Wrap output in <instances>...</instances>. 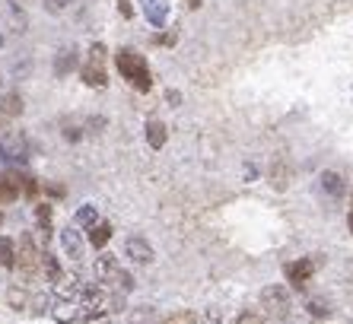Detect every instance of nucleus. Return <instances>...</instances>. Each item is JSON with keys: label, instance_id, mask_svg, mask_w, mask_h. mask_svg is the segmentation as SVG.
I'll return each instance as SVG.
<instances>
[{"label": "nucleus", "instance_id": "obj_5", "mask_svg": "<svg viewBox=\"0 0 353 324\" xmlns=\"http://www.w3.org/2000/svg\"><path fill=\"white\" fill-rule=\"evenodd\" d=\"M261 305L268 315L274 318H287L290 308H293V299H290L287 286H268V290L261 292Z\"/></svg>", "mask_w": 353, "mask_h": 324}, {"label": "nucleus", "instance_id": "obj_6", "mask_svg": "<svg viewBox=\"0 0 353 324\" xmlns=\"http://www.w3.org/2000/svg\"><path fill=\"white\" fill-rule=\"evenodd\" d=\"M140 10H143V17H147V23L153 29H163L169 23V13H172L169 0H140Z\"/></svg>", "mask_w": 353, "mask_h": 324}, {"label": "nucleus", "instance_id": "obj_16", "mask_svg": "<svg viewBox=\"0 0 353 324\" xmlns=\"http://www.w3.org/2000/svg\"><path fill=\"white\" fill-rule=\"evenodd\" d=\"M74 67H77V51L74 48L58 51V57H54V73H58V77H67Z\"/></svg>", "mask_w": 353, "mask_h": 324}, {"label": "nucleus", "instance_id": "obj_13", "mask_svg": "<svg viewBox=\"0 0 353 324\" xmlns=\"http://www.w3.org/2000/svg\"><path fill=\"white\" fill-rule=\"evenodd\" d=\"M165 137H169V134H165V124L159 121V118H150L147 121V143L153 146V150H163Z\"/></svg>", "mask_w": 353, "mask_h": 324}, {"label": "nucleus", "instance_id": "obj_30", "mask_svg": "<svg viewBox=\"0 0 353 324\" xmlns=\"http://www.w3.org/2000/svg\"><path fill=\"white\" fill-rule=\"evenodd\" d=\"M347 226H350V232H353V207H350V216H347Z\"/></svg>", "mask_w": 353, "mask_h": 324}, {"label": "nucleus", "instance_id": "obj_12", "mask_svg": "<svg viewBox=\"0 0 353 324\" xmlns=\"http://www.w3.org/2000/svg\"><path fill=\"white\" fill-rule=\"evenodd\" d=\"M319 188L325 191L328 197H341L347 191V185H344V179L337 175V172H321V179H319Z\"/></svg>", "mask_w": 353, "mask_h": 324}, {"label": "nucleus", "instance_id": "obj_8", "mask_svg": "<svg viewBox=\"0 0 353 324\" xmlns=\"http://www.w3.org/2000/svg\"><path fill=\"white\" fill-rule=\"evenodd\" d=\"M61 248H64L67 258L80 261L83 258V232L77 226H64L61 229Z\"/></svg>", "mask_w": 353, "mask_h": 324}, {"label": "nucleus", "instance_id": "obj_9", "mask_svg": "<svg viewBox=\"0 0 353 324\" xmlns=\"http://www.w3.org/2000/svg\"><path fill=\"white\" fill-rule=\"evenodd\" d=\"M39 252H35V245H32V239H29V235H26L23 242H19V254H17V267L23 270L26 276L32 274L35 267H39Z\"/></svg>", "mask_w": 353, "mask_h": 324}, {"label": "nucleus", "instance_id": "obj_10", "mask_svg": "<svg viewBox=\"0 0 353 324\" xmlns=\"http://www.w3.org/2000/svg\"><path fill=\"white\" fill-rule=\"evenodd\" d=\"M312 270H315L312 258H299V261H293V264H287V280L293 286H305V280L312 276Z\"/></svg>", "mask_w": 353, "mask_h": 324}, {"label": "nucleus", "instance_id": "obj_20", "mask_svg": "<svg viewBox=\"0 0 353 324\" xmlns=\"http://www.w3.org/2000/svg\"><path fill=\"white\" fill-rule=\"evenodd\" d=\"M41 264H45V274H48L51 283H61V280H64V270H61V264L51 258V254H41Z\"/></svg>", "mask_w": 353, "mask_h": 324}, {"label": "nucleus", "instance_id": "obj_29", "mask_svg": "<svg viewBox=\"0 0 353 324\" xmlns=\"http://www.w3.org/2000/svg\"><path fill=\"white\" fill-rule=\"evenodd\" d=\"M201 3H204V0H188V10H197Z\"/></svg>", "mask_w": 353, "mask_h": 324}, {"label": "nucleus", "instance_id": "obj_27", "mask_svg": "<svg viewBox=\"0 0 353 324\" xmlns=\"http://www.w3.org/2000/svg\"><path fill=\"white\" fill-rule=\"evenodd\" d=\"M121 3V17H131V0H118Z\"/></svg>", "mask_w": 353, "mask_h": 324}, {"label": "nucleus", "instance_id": "obj_26", "mask_svg": "<svg viewBox=\"0 0 353 324\" xmlns=\"http://www.w3.org/2000/svg\"><path fill=\"white\" fill-rule=\"evenodd\" d=\"M45 7H48L51 13H58V10H67V7H70V0H45Z\"/></svg>", "mask_w": 353, "mask_h": 324}, {"label": "nucleus", "instance_id": "obj_2", "mask_svg": "<svg viewBox=\"0 0 353 324\" xmlns=\"http://www.w3.org/2000/svg\"><path fill=\"white\" fill-rule=\"evenodd\" d=\"M105 45L102 41H96V45H90V51H86V57H83L80 64V77L86 86H92V90H102L108 83V67H105Z\"/></svg>", "mask_w": 353, "mask_h": 324}, {"label": "nucleus", "instance_id": "obj_15", "mask_svg": "<svg viewBox=\"0 0 353 324\" xmlns=\"http://www.w3.org/2000/svg\"><path fill=\"white\" fill-rule=\"evenodd\" d=\"M17 245H13V239H7V235H0V267L13 270L17 267Z\"/></svg>", "mask_w": 353, "mask_h": 324}, {"label": "nucleus", "instance_id": "obj_7", "mask_svg": "<svg viewBox=\"0 0 353 324\" xmlns=\"http://www.w3.org/2000/svg\"><path fill=\"white\" fill-rule=\"evenodd\" d=\"M124 254L134 261V264H153L157 252H153V245L147 239H140V235H131L128 242H124Z\"/></svg>", "mask_w": 353, "mask_h": 324}, {"label": "nucleus", "instance_id": "obj_28", "mask_svg": "<svg viewBox=\"0 0 353 324\" xmlns=\"http://www.w3.org/2000/svg\"><path fill=\"white\" fill-rule=\"evenodd\" d=\"M204 324H220V318H216V312H207V315H204Z\"/></svg>", "mask_w": 353, "mask_h": 324}, {"label": "nucleus", "instance_id": "obj_25", "mask_svg": "<svg viewBox=\"0 0 353 324\" xmlns=\"http://www.w3.org/2000/svg\"><path fill=\"white\" fill-rule=\"evenodd\" d=\"M309 315H315V318H328V305H325L321 299L309 302Z\"/></svg>", "mask_w": 353, "mask_h": 324}, {"label": "nucleus", "instance_id": "obj_3", "mask_svg": "<svg viewBox=\"0 0 353 324\" xmlns=\"http://www.w3.org/2000/svg\"><path fill=\"white\" fill-rule=\"evenodd\" d=\"M96 276H99V283H105L108 290L115 286V290L128 292V290L134 286L131 274H128V270H121L118 258H115V254H108V252H102V254L96 258Z\"/></svg>", "mask_w": 353, "mask_h": 324}, {"label": "nucleus", "instance_id": "obj_23", "mask_svg": "<svg viewBox=\"0 0 353 324\" xmlns=\"http://www.w3.org/2000/svg\"><path fill=\"white\" fill-rule=\"evenodd\" d=\"M35 216H39V226L48 232L51 229V207L48 203H41V207H35Z\"/></svg>", "mask_w": 353, "mask_h": 324}, {"label": "nucleus", "instance_id": "obj_24", "mask_svg": "<svg viewBox=\"0 0 353 324\" xmlns=\"http://www.w3.org/2000/svg\"><path fill=\"white\" fill-rule=\"evenodd\" d=\"M163 324H197V318L191 315V312H179V315H172V318H165Z\"/></svg>", "mask_w": 353, "mask_h": 324}, {"label": "nucleus", "instance_id": "obj_22", "mask_svg": "<svg viewBox=\"0 0 353 324\" xmlns=\"http://www.w3.org/2000/svg\"><path fill=\"white\" fill-rule=\"evenodd\" d=\"M230 324H264V315L261 312H242V315H236Z\"/></svg>", "mask_w": 353, "mask_h": 324}, {"label": "nucleus", "instance_id": "obj_21", "mask_svg": "<svg viewBox=\"0 0 353 324\" xmlns=\"http://www.w3.org/2000/svg\"><path fill=\"white\" fill-rule=\"evenodd\" d=\"M3 114H23V99H19L17 92L3 96Z\"/></svg>", "mask_w": 353, "mask_h": 324}, {"label": "nucleus", "instance_id": "obj_4", "mask_svg": "<svg viewBox=\"0 0 353 324\" xmlns=\"http://www.w3.org/2000/svg\"><path fill=\"white\" fill-rule=\"evenodd\" d=\"M29 156H32V150H29V140L23 137V134H3L0 137V162L3 165H26L29 162Z\"/></svg>", "mask_w": 353, "mask_h": 324}, {"label": "nucleus", "instance_id": "obj_1", "mask_svg": "<svg viewBox=\"0 0 353 324\" xmlns=\"http://www.w3.org/2000/svg\"><path fill=\"white\" fill-rule=\"evenodd\" d=\"M115 64H118V73H121L137 92L153 90V77H150V67H147V61H143V54H137V51H131V48H121L115 54Z\"/></svg>", "mask_w": 353, "mask_h": 324}, {"label": "nucleus", "instance_id": "obj_11", "mask_svg": "<svg viewBox=\"0 0 353 324\" xmlns=\"http://www.w3.org/2000/svg\"><path fill=\"white\" fill-rule=\"evenodd\" d=\"M3 26H7L10 35H23L26 32V13L17 7V3H10V0H7V7H3Z\"/></svg>", "mask_w": 353, "mask_h": 324}, {"label": "nucleus", "instance_id": "obj_19", "mask_svg": "<svg viewBox=\"0 0 353 324\" xmlns=\"http://www.w3.org/2000/svg\"><path fill=\"white\" fill-rule=\"evenodd\" d=\"M108 239H112V223H96L90 229V245H96V248H102Z\"/></svg>", "mask_w": 353, "mask_h": 324}, {"label": "nucleus", "instance_id": "obj_14", "mask_svg": "<svg viewBox=\"0 0 353 324\" xmlns=\"http://www.w3.org/2000/svg\"><path fill=\"white\" fill-rule=\"evenodd\" d=\"M19 181H17V175H0V203H13L19 197Z\"/></svg>", "mask_w": 353, "mask_h": 324}, {"label": "nucleus", "instance_id": "obj_18", "mask_svg": "<svg viewBox=\"0 0 353 324\" xmlns=\"http://www.w3.org/2000/svg\"><path fill=\"white\" fill-rule=\"evenodd\" d=\"M96 216H99V210H96V207H92V203H86V207H80V210H77V216H74V226L92 229V226H96Z\"/></svg>", "mask_w": 353, "mask_h": 324}, {"label": "nucleus", "instance_id": "obj_17", "mask_svg": "<svg viewBox=\"0 0 353 324\" xmlns=\"http://www.w3.org/2000/svg\"><path fill=\"white\" fill-rule=\"evenodd\" d=\"M128 324H159L157 308H153V305H137V308H131V315H128Z\"/></svg>", "mask_w": 353, "mask_h": 324}]
</instances>
